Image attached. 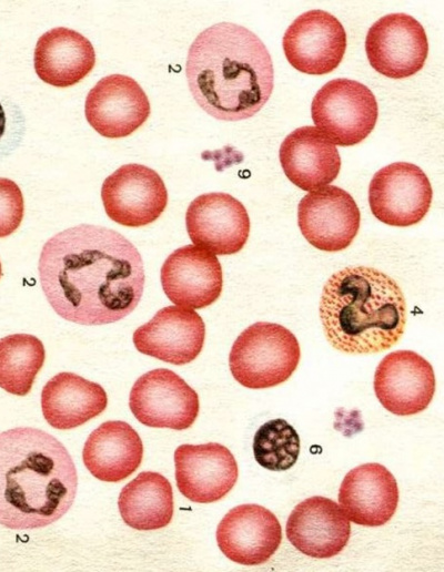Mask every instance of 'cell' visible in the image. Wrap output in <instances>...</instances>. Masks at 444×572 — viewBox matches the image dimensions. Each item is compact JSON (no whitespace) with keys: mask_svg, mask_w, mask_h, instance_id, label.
<instances>
[{"mask_svg":"<svg viewBox=\"0 0 444 572\" xmlns=\"http://www.w3.org/2000/svg\"><path fill=\"white\" fill-rule=\"evenodd\" d=\"M41 288L53 310L81 325H104L141 300L144 268L137 247L117 231L81 224L46 242L39 258Z\"/></svg>","mask_w":444,"mask_h":572,"instance_id":"cell-1","label":"cell"},{"mask_svg":"<svg viewBox=\"0 0 444 572\" xmlns=\"http://www.w3.org/2000/svg\"><path fill=\"white\" fill-rule=\"evenodd\" d=\"M185 74L192 96L211 116L240 121L253 116L273 91L271 55L249 29L220 22L192 42Z\"/></svg>","mask_w":444,"mask_h":572,"instance_id":"cell-2","label":"cell"},{"mask_svg":"<svg viewBox=\"0 0 444 572\" xmlns=\"http://www.w3.org/2000/svg\"><path fill=\"white\" fill-rule=\"evenodd\" d=\"M78 488L73 460L52 435L36 428L0 433V524L47 527L71 508Z\"/></svg>","mask_w":444,"mask_h":572,"instance_id":"cell-3","label":"cell"},{"mask_svg":"<svg viewBox=\"0 0 444 572\" xmlns=\"http://www.w3.org/2000/svg\"><path fill=\"white\" fill-rule=\"evenodd\" d=\"M319 313L329 344L350 355L390 349L406 325L402 288L387 274L367 266L332 274L323 286Z\"/></svg>","mask_w":444,"mask_h":572,"instance_id":"cell-4","label":"cell"},{"mask_svg":"<svg viewBox=\"0 0 444 572\" xmlns=\"http://www.w3.org/2000/svg\"><path fill=\"white\" fill-rule=\"evenodd\" d=\"M300 358V344L291 330L280 324L258 321L233 343L229 366L243 387L265 389L286 381Z\"/></svg>","mask_w":444,"mask_h":572,"instance_id":"cell-5","label":"cell"},{"mask_svg":"<svg viewBox=\"0 0 444 572\" xmlns=\"http://www.w3.org/2000/svg\"><path fill=\"white\" fill-rule=\"evenodd\" d=\"M377 115L373 92L366 85L344 78L325 83L311 103L316 129L340 146H352L367 137Z\"/></svg>","mask_w":444,"mask_h":572,"instance_id":"cell-6","label":"cell"},{"mask_svg":"<svg viewBox=\"0 0 444 572\" xmlns=\"http://www.w3.org/2000/svg\"><path fill=\"white\" fill-rule=\"evenodd\" d=\"M133 416L151 428H190L200 409L199 396L179 375L165 368L139 377L129 396Z\"/></svg>","mask_w":444,"mask_h":572,"instance_id":"cell-7","label":"cell"},{"mask_svg":"<svg viewBox=\"0 0 444 572\" xmlns=\"http://www.w3.org/2000/svg\"><path fill=\"white\" fill-rule=\"evenodd\" d=\"M433 191L424 171L413 163L395 162L379 170L369 185L372 214L382 223L406 227L428 212Z\"/></svg>","mask_w":444,"mask_h":572,"instance_id":"cell-8","label":"cell"},{"mask_svg":"<svg viewBox=\"0 0 444 572\" xmlns=\"http://www.w3.org/2000/svg\"><path fill=\"white\" fill-rule=\"evenodd\" d=\"M104 211L113 222L140 227L157 221L168 204L161 176L137 163L125 164L109 175L101 187Z\"/></svg>","mask_w":444,"mask_h":572,"instance_id":"cell-9","label":"cell"},{"mask_svg":"<svg viewBox=\"0 0 444 572\" xmlns=\"http://www.w3.org/2000/svg\"><path fill=\"white\" fill-rule=\"evenodd\" d=\"M365 52L376 72L391 79L408 78L424 67L428 53L427 35L412 16L390 13L369 29Z\"/></svg>","mask_w":444,"mask_h":572,"instance_id":"cell-10","label":"cell"},{"mask_svg":"<svg viewBox=\"0 0 444 572\" xmlns=\"http://www.w3.org/2000/svg\"><path fill=\"white\" fill-rule=\"evenodd\" d=\"M360 210L350 193L326 185L304 195L297 206V224L304 238L324 252L343 251L359 233Z\"/></svg>","mask_w":444,"mask_h":572,"instance_id":"cell-11","label":"cell"},{"mask_svg":"<svg viewBox=\"0 0 444 572\" xmlns=\"http://www.w3.org/2000/svg\"><path fill=\"white\" fill-rule=\"evenodd\" d=\"M346 32L333 14L311 10L286 29L282 45L286 60L297 71L320 75L335 70L346 50Z\"/></svg>","mask_w":444,"mask_h":572,"instance_id":"cell-12","label":"cell"},{"mask_svg":"<svg viewBox=\"0 0 444 572\" xmlns=\"http://www.w3.org/2000/svg\"><path fill=\"white\" fill-rule=\"evenodd\" d=\"M185 226L192 243L214 255L240 252L250 234L244 205L223 192L195 197L186 210Z\"/></svg>","mask_w":444,"mask_h":572,"instance_id":"cell-13","label":"cell"},{"mask_svg":"<svg viewBox=\"0 0 444 572\" xmlns=\"http://www.w3.org/2000/svg\"><path fill=\"white\" fill-rule=\"evenodd\" d=\"M431 364L413 350L387 354L377 365L373 387L381 405L396 416L425 410L435 394Z\"/></svg>","mask_w":444,"mask_h":572,"instance_id":"cell-14","label":"cell"},{"mask_svg":"<svg viewBox=\"0 0 444 572\" xmlns=\"http://www.w3.org/2000/svg\"><path fill=\"white\" fill-rule=\"evenodd\" d=\"M150 111L143 89L124 74H110L99 80L84 103L88 123L109 139L132 134L148 120Z\"/></svg>","mask_w":444,"mask_h":572,"instance_id":"cell-15","label":"cell"},{"mask_svg":"<svg viewBox=\"0 0 444 572\" xmlns=\"http://www.w3.org/2000/svg\"><path fill=\"white\" fill-rule=\"evenodd\" d=\"M179 491L190 501L211 503L223 499L234 487L239 468L223 445H181L174 451Z\"/></svg>","mask_w":444,"mask_h":572,"instance_id":"cell-16","label":"cell"},{"mask_svg":"<svg viewBox=\"0 0 444 572\" xmlns=\"http://www.w3.org/2000/svg\"><path fill=\"white\" fill-rule=\"evenodd\" d=\"M205 339L202 317L191 308L167 306L133 333L135 348L162 361L182 366L194 360Z\"/></svg>","mask_w":444,"mask_h":572,"instance_id":"cell-17","label":"cell"},{"mask_svg":"<svg viewBox=\"0 0 444 572\" xmlns=\"http://www.w3.org/2000/svg\"><path fill=\"white\" fill-rule=\"evenodd\" d=\"M282 541V528L269 509L245 503L232 508L216 528V542L231 561L243 565L265 563Z\"/></svg>","mask_w":444,"mask_h":572,"instance_id":"cell-18","label":"cell"},{"mask_svg":"<svg viewBox=\"0 0 444 572\" xmlns=\"http://www.w3.org/2000/svg\"><path fill=\"white\" fill-rule=\"evenodd\" d=\"M161 285L178 306L201 309L213 304L223 287L222 267L214 254L195 245L172 252L161 267Z\"/></svg>","mask_w":444,"mask_h":572,"instance_id":"cell-19","label":"cell"},{"mask_svg":"<svg viewBox=\"0 0 444 572\" xmlns=\"http://www.w3.org/2000/svg\"><path fill=\"white\" fill-rule=\"evenodd\" d=\"M351 535L350 520L341 507L314 496L295 505L287 518L286 538L303 554L329 559L339 554Z\"/></svg>","mask_w":444,"mask_h":572,"instance_id":"cell-20","label":"cell"},{"mask_svg":"<svg viewBox=\"0 0 444 572\" xmlns=\"http://www.w3.org/2000/svg\"><path fill=\"white\" fill-rule=\"evenodd\" d=\"M394 476L380 463H363L350 470L339 491L346 518L364 527H381L394 515L398 504Z\"/></svg>","mask_w":444,"mask_h":572,"instance_id":"cell-21","label":"cell"},{"mask_svg":"<svg viewBox=\"0 0 444 572\" xmlns=\"http://www.w3.org/2000/svg\"><path fill=\"white\" fill-rule=\"evenodd\" d=\"M279 159L285 176L309 192L329 185L341 168L335 144L309 125L295 129L283 140Z\"/></svg>","mask_w":444,"mask_h":572,"instance_id":"cell-22","label":"cell"},{"mask_svg":"<svg viewBox=\"0 0 444 572\" xmlns=\"http://www.w3.org/2000/svg\"><path fill=\"white\" fill-rule=\"evenodd\" d=\"M143 445L139 433L127 422L110 420L88 437L82 460L88 471L104 482H119L141 464Z\"/></svg>","mask_w":444,"mask_h":572,"instance_id":"cell-23","label":"cell"},{"mask_svg":"<svg viewBox=\"0 0 444 572\" xmlns=\"http://www.w3.org/2000/svg\"><path fill=\"white\" fill-rule=\"evenodd\" d=\"M37 75L57 88H68L84 79L94 68L92 43L81 33L59 27L37 41L33 57Z\"/></svg>","mask_w":444,"mask_h":572,"instance_id":"cell-24","label":"cell"},{"mask_svg":"<svg viewBox=\"0 0 444 572\" xmlns=\"http://www.w3.org/2000/svg\"><path fill=\"white\" fill-rule=\"evenodd\" d=\"M107 392L97 382L73 372H59L41 391V409L46 421L56 429L82 426L104 411Z\"/></svg>","mask_w":444,"mask_h":572,"instance_id":"cell-25","label":"cell"},{"mask_svg":"<svg viewBox=\"0 0 444 572\" xmlns=\"http://www.w3.org/2000/svg\"><path fill=\"white\" fill-rule=\"evenodd\" d=\"M118 507L127 525L141 531L162 529L173 517L172 486L161 473L143 471L123 487Z\"/></svg>","mask_w":444,"mask_h":572,"instance_id":"cell-26","label":"cell"},{"mask_svg":"<svg viewBox=\"0 0 444 572\" xmlns=\"http://www.w3.org/2000/svg\"><path fill=\"white\" fill-rule=\"evenodd\" d=\"M44 359V346L33 335L12 334L1 338L0 388L16 396L28 395Z\"/></svg>","mask_w":444,"mask_h":572,"instance_id":"cell-27","label":"cell"},{"mask_svg":"<svg viewBox=\"0 0 444 572\" xmlns=\"http://www.w3.org/2000/svg\"><path fill=\"white\" fill-rule=\"evenodd\" d=\"M300 453V437L286 420L278 418L263 423L253 438L255 461L271 471H285Z\"/></svg>","mask_w":444,"mask_h":572,"instance_id":"cell-28","label":"cell"},{"mask_svg":"<svg viewBox=\"0 0 444 572\" xmlns=\"http://www.w3.org/2000/svg\"><path fill=\"white\" fill-rule=\"evenodd\" d=\"M24 213L23 195L17 183L0 177V238L12 234Z\"/></svg>","mask_w":444,"mask_h":572,"instance_id":"cell-29","label":"cell"},{"mask_svg":"<svg viewBox=\"0 0 444 572\" xmlns=\"http://www.w3.org/2000/svg\"><path fill=\"white\" fill-rule=\"evenodd\" d=\"M6 129V113L3 111L2 105L0 104V139L4 133Z\"/></svg>","mask_w":444,"mask_h":572,"instance_id":"cell-30","label":"cell"},{"mask_svg":"<svg viewBox=\"0 0 444 572\" xmlns=\"http://www.w3.org/2000/svg\"><path fill=\"white\" fill-rule=\"evenodd\" d=\"M2 275V267H1V262H0V277Z\"/></svg>","mask_w":444,"mask_h":572,"instance_id":"cell-31","label":"cell"}]
</instances>
